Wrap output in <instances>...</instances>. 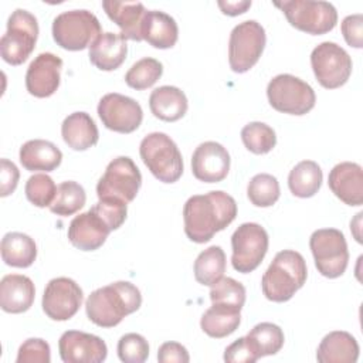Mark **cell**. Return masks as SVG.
<instances>
[{"mask_svg":"<svg viewBox=\"0 0 363 363\" xmlns=\"http://www.w3.org/2000/svg\"><path fill=\"white\" fill-rule=\"evenodd\" d=\"M328 184L332 193L347 206H362L363 203V170L353 162H342L333 166Z\"/></svg>","mask_w":363,"mask_h":363,"instance_id":"20","label":"cell"},{"mask_svg":"<svg viewBox=\"0 0 363 363\" xmlns=\"http://www.w3.org/2000/svg\"><path fill=\"white\" fill-rule=\"evenodd\" d=\"M311 65L318 82L328 89L345 85L352 74L350 55L332 41H323L312 50Z\"/></svg>","mask_w":363,"mask_h":363,"instance_id":"12","label":"cell"},{"mask_svg":"<svg viewBox=\"0 0 363 363\" xmlns=\"http://www.w3.org/2000/svg\"><path fill=\"white\" fill-rule=\"evenodd\" d=\"M342 34L345 37V41L354 48L363 47V16L352 14L343 18L340 26Z\"/></svg>","mask_w":363,"mask_h":363,"instance_id":"43","label":"cell"},{"mask_svg":"<svg viewBox=\"0 0 363 363\" xmlns=\"http://www.w3.org/2000/svg\"><path fill=\"white\" fill-rule=\"evenodd\" d=\"M24 191H26L27 200L31 204L37 207H50L55 197L57 186L48 174L37 173L28 177Z\"/></svg>","mask_w":363,"mask_h":363,"instance_id":"39","label":"cell"},{"mask_svg":"<svg viewBox=\"0 0 363 363\" xmlns=\"http://www.w3.org/2000/svg\"><path fill=\"white\" fill-rule=\"evenodd\" d=\"M241 140L250 152L265 155L275 147L277 135L275 130L264 122H250L241 130Z\"/></svg>","mask_w":363,"mask_h":363,"instance_id":"35","label":"cell"},{"mask_svg":"<svg viewBox=\"0 0 363 363\" xmlns=\"http://www.w3.org/2000/svg\"><path fill=\"white\" fill-rule=\"evenodd\" d=\"M268 233L257 223L241 224L231 237L233 268L241 274L252 272L268 251Z\"/></svg>","mask_w":363,"mask_h":363,"instance_id":"13","label":"cell"},{"mask_svg":"<svg viewBox=\"0 0 363 363\" xmlns=\"http://www.w3.org/2000/svg\"><path fill=\"white\" fill-rule=\"evenodd\" d=\"M274 6L284 11L292 27L308 34H326L333 30L337 23V11L335 6L328 1L285 0L275 1Z\"/></svg>","mask_w":363,"mask_h":363,"instance_id":"7","label":"cell"},{"mask_svg":"<svg viewBox=\"0 0 363 363\" xmlns=\"http://www.w3.org/2000/svg\"><path fill=\"white\" fill-rule=\"evenodd\" d=\"M267 43L264 27L255 20H247L237 24L228 41L230 68L242 74L251 69L259 60Z\"/></svg>","mask_w":363,"mask_h":363,"instance_id":"9","label":"cell"},{"mask_svg":"<svg viewBox=\"0 0 363 363\" xmlns=\"http://www.w3.org/2000/svg\"><path fill=\"white\" fill-rule=\"evenodd\" d=\"M224 360L228 363H254L258 360V356L250 347L245 336L238 337L224 350Z\"/></svg>","mask_w":363,"mask_h":363,"instance_id":"44","label":"cell"},{"mask_svg":"<svg viewBox=\"0 0 363 363\" xmlns=\"http://www.w3.org/2000/svg\"><path fill=\"white\" fill-rule=\"evenodd\" d=\"M116 350L125 363H143L149 356V343L139 333H126L119 339Z\"/></svg>","mask_w":363,"mask_h":363,"instance_id":"40","label":"cell"},{"mask_svg":"<svg viewBox=\"0 0 363 363\" xmlns=\"http://www.w3.org/2000/svg\"><path fill=\"white\" fill-rule=\"evenodd\" d=\"M102 7L108 17L121 28L125 40L142 41L140 28L145 17V6L140 1H102Z\"/></svg>","mask_w":363,"mask_h":363,"instance_id":"23","label":"cell"},{"mask_svg":"<svg viewBox=\"0 0 363 363\" xmlns=\"http://www.w3.org/2000/svg\"><path fill=\"white\" fill-rule=\"evenodd\" d=\"M163 74V65L160 61L152 57H145L136 61L125 74V82L136 89L142 91L150 88Z\"/></svg>","mask_w":363,"mask_h":363,"instance_id":"36","label":"cell"},{"mask_svg":"<svg viewBox=\"0 0 363 363\" xmlns=\"http://www.w3.org/2000/svg\"><path fill=\"white\" fill-rule=\"evenodd\" d=\"M85 201L86 194L84 187L77 182L68 180L57 186V193L50 206V210L57 216L68 217L79 211L85 206Z\"/></svg>","mask_w":363,"mask_h":363,"instance_id":"34","label":"cell"},{"mask_svg":"<svg viewBox=\"0 0 363 363\" xmlns=\"http://www.w3.org/2000/svg\"><path fill=\"white\" fill-rule=\"evenodd\" d=\"M225 254L220 245H211L201 251L194 261V278L199 284L211 286L224 277Z\"/></svg>","mask_w":363,"mask_h":363,"instance_id":"32","label":"cell"},{"mask_svg":"<svg viewBox=\"0 0 363 363\" xmlns=\"http://www.w3.org/2000/svg\"><path fill=\"white\" fill-rule=\"evenodd\" d=\"M149 108L157 119L176 122L186 115L189 102L180 88L163 85L152 91L149 96Z\"/></svg>","mask_w":363,"mask_h":363,"instance_id":"27","label":"cell"},{"mask_svg":"<svg viewBox=\"0 0 363 363\" xmlns=\"http://www.w3.org/2000/svg\"><path fill=\"white\" fill-rule=\"evenodd\" d=\"M38 37V23L34 14L16 9L7 21V30L0 40L1 58L10 65L23 64L33 52Z\"/></svg>","mask_w":363,"mask_h":363,"instance_id":"5","label":"cell"},{"mask_svg":"<svg viewBox=\"0 0 363 363\" xmlns=\"http://www.w3.org/2000/svg\"><path fill=\"white\" fill-rule=\"evenodd\" d=\"M237 217L235 200L221 190L191 196L183 207L184 233L189 240L197 244L207 242L213 235Z\"/></svg>","mask_w":363,"mask_h":363,"instance_id":"1","label":"cell"},{"mask_svg":"<svg viewBox=\"0 0 363 363\" xmlns=\"http://www.w3.org/2000/svg\"><path fill=\"white\" fill-rule=\"evenodd\" d=\"M140 159L150 173L163 183H174L183 174V157L170 136L163 132L146 135L139 146Z\"/></svg>","mask_w":363,"mask_h":363,"instance_id":"4","label":"cell"},{"mask_svg":"<svg viewBox=\"0 0 363 363\" xmlns=\"http://www.w3.org/2000/svg\"><path fill=\"white\" fill-rule=\"evenodd\" d=\"M81 286L71 278L58 277L51 279L43 295V311L52 320L71 319L82 305Z\"/></svg>","mask_w":363,"mask_h":363,"instance_id":"15","label":"cell"},{"mask_svg":"<svg viewBox=\"0 0 363 363\" xmlns=\"http://www.w3.org/2000/svg\"><path fill=\"white\" fill-rule=\"evenodd\" d=\"M142 305L140 291L128 281H116L91 292L85 302L88 319L101 328H113Z\"/></svg>","mask_w":363,"mask_h":363,"instance_id":"2","label":"cell"},{"mask_svg":"<svg viewBox=\"0 0 363 363\" xmlns=\"http://www.w3.org/2000/svg\"><path fill=\"white\" fill-rule=\"evenodd\" d=\"M217 4L221 9V11L227 16L242 14L251 7V1H248V0H240V1H223V0H220Z\"/></svg>","mask_w":363,"mask_h":363,"instance_id":"47","label":"cell"},{"mask_svg":"<svg viewBox=\"0 0 363 363\" xmlns=\"http://www.w3.org/2000/svg\"><path fill=\"white\" fill-rule=\"evenodd\" d=\"M322 169L313 160L299 162L288 176V186L294 196L301 199L312 197L322 186Z\"/></svg>","mask_w":363,"mask_h":363,"instance_id":"31","label":"cell"},{"mask_svg":"<svg viewBox=\"0 0 363 363\" xmlns=\"http://www.w3.org/2000/svg\"><path fill=\"white\" fill-rule=\"evenodd\" d=\"M140 35L152 47L166 50L177 43L179 27L172 16L159 10H147L142 21Z\"/></svg>","mask_w":363,"mask_h":363,"instance_id":"24","label":"cell"},{"mask_svg":"<svg viewBox=\"0 0 363 363\" xmlns=\"http://www.w3.org/2000/svg\"><path fill=\"white\" fill-rule=\"evenodd\" d=\"M269 105L282 113L305 115L316 102L312 86L301 78L291 74H279L274 77L267 86Z\"/></svg>","mask_w":363,"mask_h":363,"instance_id":"8","label":"cell"},{"mask_svg":"<svg viewBox=\"0 0 363 363\" xmlns=\"http://www.w3.org/2000/svg\"><path fill=\"white\" fill-rule=\"evenodd\" d=\"M61 135L68 147L74 150H86L98 143V128L86 112H74L68 115L61 125Z\"/></svg>","mask_w":363,"mask_h":363,"instance_id":"28","label":"cell"},{"mask_svg":"<svg viewBox=\"0 0 363 363\" xmlns=\"http://www.w3.org/2000/svg\"><path fill=\"white\" fill-rule=\"evenodd\" d=\"M112 230L92 208L75 216L68 227L69 242L81 251H95L106 241Z\"/></svg>","mask_w":363,"mask_h":363,"instance_id":"19","label":"cell"},{"mask_svg":"<svg viewBox=\"0 0 363 363\" xmlns=\"http://www.w3.org/2000/svg\"><path fill=\"white\" fill-rule=\"evenodd\" d=\"M17 363H50V345L38 337H30L21 343L17 353Z\"/></svg>","mask_w":363,"mask_h":363,"instance_id":"42","label":"cell"},{"mask_svg":"<svg viewBox=\"0 0 363 363\" xmlns=\"http://www.w3.org/2000/svg\"><path fill=\"white\" fill-rule=\"evenodd\" d=\"M98 115L105 128L118 133L135 132L143 119V111L139 102L116 92L106 94L99 99Z\"/></svg>","mask_w":363,"mask_h":363,"instance_id":"14","label":"cell"},{"mask_svg":"<svg viewBox=\"0 0 363 363\" xmlns=\"http://www.w3.org/2000/svg\"><path fill=\"white\" fill-rule=\"evenodd\" d=\"M142 184V174L135 162L119 156L109 162L104 176L96 184L98 199H118L125 203L135 200Z\"/></svg>","mask_w":363,"mask_h":363,"instance_id":"11","label":"cell"},{"mask_svg":"<svg viewBox=\"0 0 363 363\" xmlns=\"http://www.w3.org/2000/svg\"><path fill=\"white\" fill-rule=\"evenodd\" d=\"M99 34V20L88 10L64 11L52 21L54 41L68 51L85 50Z\"/></svg>","mask_w":363,"mask_h":363,"instance_id":"6","label":"cell"},{"mask_svg":"<svg viewBox=\"0 0 363 363\" xmlns=\"http://www.w3.org/2000/svg\"><path fill=\"white\" fill-rule=\"evenodd\" d=\"M35 298L33 281L20 274H9L0 282V306L7 313L28 311Z\"/></svg>","mask_w":363,"mask_h":363,"instance_id":"21","label":"cell"},{"mask_svg":"<svg viewBox=\"0 0 363 363\" xmlns=\"http://www.w3.org/2000/svg\"><path fill=\"white\" fill-rule=\"evenodd\" d=\"M241 323V313L238 309H233L223 305H211L200 320V326L210 337L221 339L238 329Z\"/></svg>","mask_w":363,"mask_h":363,"instance_id":"30","label":"cell"},{"mask_svg":"<svg viewBox=\"0 0 363 363\" xmlns=\"http://www.w3.org/2000/svg\"><path fill=\"white\" fill-rule=\"evenodd\" d=\"M306 277V262L298 251H279L262 275V294L272 302H286L303 286Z\"/></svg>","mask_w":363,"mask_h":363,"instance_id":"3","label":"cell"},{"mask_svg":"<svg viewBox=\"0 0 363 363\" xmlns=\"http://www.w3.org/2000/svg\"><path fill=\"white\" fill-rule=\"evenodd\" d=\"M245 339L258 359L278 353L285 340L282 329L271 322H261L255 325L247 333Z\"/></svg>","mask_w":363,"mask_h":363,"instance_id":"33","label":"cell"},{"mask_svg":"<svg viewBox=\"0 0 363 363\" xmlns=\"http://www.w3.org/2000/svg\"><path fill=\"white\" fill-rule=\"evenodd\" d=\"M1 259L4 264L16 268H27L37 258V245L34 240L23 233H7L1 238Z\"/></svg>","mask_w":363,"mask_h":363,"instance_id":"29","label":"cell"},{"mask_svg":"<svg viewBox=\"0 0 363 363\" xmlns=\"http://www.w3.org/2000/svg\"><path fill=\"white\" fill-rule=\"evenodd\" d=\"M20 163L28 172H52L62 160L61 150L50 140L33 139L20 147Z\"/></svg>","mask_w":363,"mask_h":363,"instance_id":"26","label":"cell"},{"mask_svg":"<svg viewBox=\"0 0 363 363\" xmlns=\"http://www.w3.org/2000/svg\"><path fill=\"white\" fill-rule=\"evenodd\" d=\"M213 305H223L241 311L245 303V288L241 282L230 277H223L210 289Z\"/></svg>","mask_w":363,"mask_h":363,"instance_id":"38","label":"cell"},{"mask_svg":"<svg viewBox=\"0 0 363 363\" xmlns=\"http://www.w3.org/2000/svg\"><path fill=\"white\" fill-rule=\"evenodd\" d=\"M128 54V45L119 33H101L89 45V61L101 71L119 68Z\"/></svg>","mask_w":363,"mask_h":363,"instance_id":"22","label":"cell"},{"mask_svg":"<svg viewBox=\"0 0 363 363\" xmlns=\"http://www.w3.org/2000/svg\"><path fill=\"white\" fill-rule=\"evenodd\" d=\"M18 177H20V172L17 166L7 159H1L0 162V182H1L0 196L1 197H6L16 190Z\"/></svg>","mask_w":363,"mask_h":363,"instance_id":"45","label":"cell"},{"mask_svg":"<svg viewBox=\"0 0 363 363\" xmlns=\"http://www.w3.org/2000/svg\"><path fill=\"white\" fill-rule=\"evenodd\" d=\"M58 350L64 363H101L108 356L106 343L99 336L81 330L64 332Z\"/></svg>","mask_w":363,"mask_h":363,"instance_id":"16","label":"cell"},{"mask_svg":"<svg viewBox=\"0 0 363 363\" xmlns=\"http://www.w3.org/2000/svg\"><path fill=\"white\" fill-rule=\"evenodd\" d=\"M157 360L160 363H189L190 356L182 343L166 342L157 350Z\"/></svg>","mask_w":363,"mask_h":363,"instance_id":"46","label":"cell"},{"mask_svg":"<svg viewBox=\"0 0 363 363\" xmlns=\"http://www.w3.org/2000/svg\"><path fill=\"white\" fill-rule=\"evenodd\" d=\"M193 176L204 183H218L230 172V155L227 149L213 140L200 143L191 156Z\"/></svg>","mask_w":363,"mask_h":363,"instance_id":"18","label":"cell"},{"mask_svg":"<svg viewBox=\"0 0 363 363\" xmlns=\"http://www.w3.org/2000/svg\"><path fill=\"white\" fill-rule=\"evenodd\" d=\"M91 208L102 217L112 231L118 230L125 223L128 214V203L118 199H99Z\"/></svg>","mask_w":363,"mask_h":363,"instance_id":"41","label":"cell"},{"mask_svg":"<svg viewBox=\"0 0 363 363\" xmlns=\"http://www.w3.org/2000/svg\"><path fill=\"white\" fill-rule=\"evenodd\" d=\"M359 359V343L349 332L333 330L318 346L319 363H354Z\"/></svg>","mask_w":363,"mask_h":363,"instance_id":"25","label":"cell"},{"mask_svg":"<svg viewBox=\"0 0 363 363\" xmlns=\"http://www.w3.org/2000/svg\"><path fill=\"white\" fill-rule=\"evenodd\" d=\"M281 190L275 176L268 173L255 174L247 187V196L255 207H271L279 199Z\"/></svg>","mask_w":363,"mask_h":363,"instance_id":"37","label":"cell"},{"mask_svg":"<svg viewBox=\"0 0 363 363\" xmlns=\"http://www.w3.org/2000/svg\"><path fill=\"white\" fill-rule=\"evenodd\" d=\"M62 60L52 52L38 54L26 72V88L35 98L51 96L61 82Z\"/></svg>","mask_w":363,"mask_h":363,"instance_id":"17","label":"cell"},{"mask_svg":"<svg viewBox=\"0 0 363 363\" xmlns=\"http://www.w3.org/2000/svg\"><path fill=\"white\" fill-rule=\"evenodd\" d=\"M309 247L318 271L326 278L343 275L349 262V251L343 233L336 228H320L312 233Z\"/></svg>","mask_w":363,"mask_h":363,"instance_id":"10","label":"cell"}]
</instances>
